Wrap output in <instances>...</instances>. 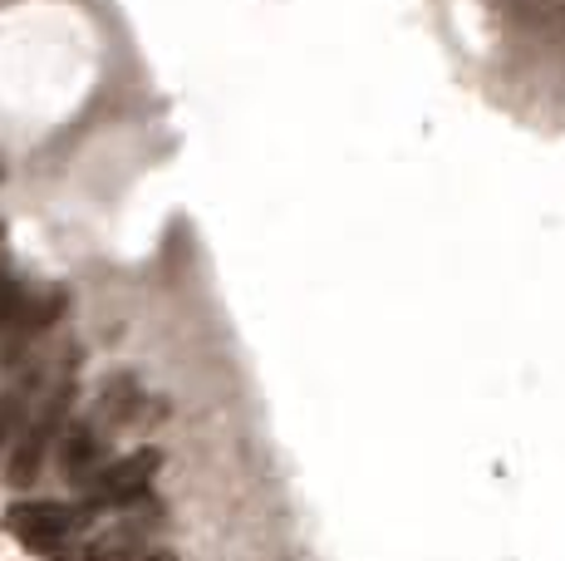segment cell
I'll list each match as a JSON object with an SVG mask.
<instances>
[{
    "label": "cell",
    "instance_id": "obj_2",
    "mask_svg": "<svg viewBox=\"0 0 565 561\" xmlns=\"http://www.w3.org/2000/svg\"><path fill=\"white\" fill-rule=\"evenodd\" d=\"M74 527H79V517H74L64 502H45V498L15 502L6 512V532L15 537L25 552H54L60 542L74 537Z\"/></svg>",
    "mask_w": 565,
    "mask_h": 561
},
{
    "label": "cell",
    "instance_id": "obj_8",
    "mask_svg": "<svg viewBox=\"0 0 565 561\" xmlns=\"http://www.w3.org/2000/svg\"><path fill=\"white\" fill-rule=\"evenodd\" d=\"M0 434H6V428H0Z\"/></svg>",
    "mask_w": 565,
    "mask_h": 561
},
{
    "label": "cell",
    "instance_id": "obj_7",
    "mask_svg": "<svg viewBox=\"0 0 565 561\" xmlns=\"http://www.w3.org/2000/svg\"><path fill=\"white\" fill-rule=\"evenodd\" d=\"M0 242H6V232H0Z\"/></svg>",
    "mask_w": 565,
    "mask_h": 561
},
{
    "label": "cell",
    "instance_id": "obj_6",
    "mask_svg": "<svg viewBox=\"0 0 565 561\" xmlns=\"http://www.w3.org/2000/svg\"><path fill=\"white\" fill-rule=\"evenodd\" d=\"M138 561H178L172 552H148V557H138Z\"/></svg>",
    "mask_w": 565,
    "mask_h": 561
},
{
    "label": "cell",
    "instance_id": "obj_4",
    "mask_svg": "<svg viewBox=\"0 0 565 561\" xmlns=\"http://www.w3.org/2000/svg\"><path fill=\"white\" fill-rule=\"evenodd\" d=\"M64 310H70V290H64V286L30 290V300H25V310H20V320L6 330V350H20V345L40 340L50 326H60Z\"/></svg>",
    "mask_w": 565,
    "mask_h": 561
},
{
    "label": "cell",
    "instance_id": "obj_1",
    "mask_svg": "<svg viewBox=\"0 0 565 561\" xmlns=\"http://www.w3.org/2000/svg\"><path fill=\"white\" fill-rule=\"evenodd\" d=\"M162 468V453L158 448H134L128 458L108 463V468L99 473V483L89 488V507H99V512H108V507H134L148 498V488H153Z\"/></svg>",
    "mask_w": 565,
    "mask_h": 561
},
{
    "label": "cell",
    "instance_id": "obj_3",
    "mask_svg": "<svg viewBox=\"0 0 565 561\" xmlns=\"http://www.w3.org/2000/svg\"><path fill=\"white\" fill-rule=\"evenodd\" d=\"M70 399H74V384H60V390H54V394L45 399V409H40V414L30 419V434L20 438L15 463H10V483H15V488H25V483H35L40 463H45L50 438L60 434V419H64V409H70Z\"/></svg>",
    "mask_w": 565,
    "mask_h": 561
},
{
    "label": "cell",
    "instance_id": "obj_5",
    "mask_svg": "<svg viewBox=\"0 0 565 561\" xmlns=\"http://www.w3.org/2000/svg\"><path fill=\"white\" fill-rule=\"evenodd\" d=\"M94 458H99V438H94V428H70V434L60 438V463L70 478H84V473L94 468Z\"/></svg>",
    "mask_w": 565,
    "mask_h": 561
}]
</instances>
